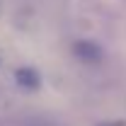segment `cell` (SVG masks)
Listing matches in <instances>:
<instances>
[{"mask_svg":"<svg viewBox=\"0 0 126 126\" xmlns=\"http://www.w3.org/2000/svg\"><path fill=\"white\" fill-rule=\"evenodd\" d=\"M17 80H19V85H27V87H36L39 85V75L29 70V68H19L17 70Z\"/></svg>","mask_w":126,"mask_h":126,"instance_id":"6da1fadb","label":"cell"}]
</instances>
